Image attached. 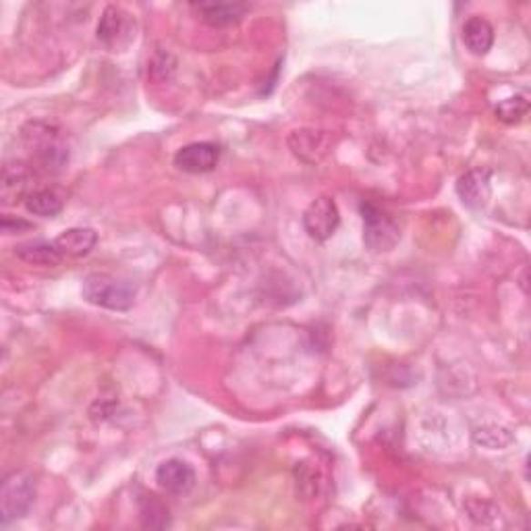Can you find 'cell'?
Here are the masks:
<instances>
[{"label": "cell", "mask_w": 531, "mask_h": 531, "mask_svg": "<svg viewBox=\"0 0 531 531\" xmlns=\"http://www.w3.org/2000/svg\"><path fill=\"white\" fill-rule=\"evenodd\" d=\"M141 519L146 527H167L168 526V508L160 505L154 496H149L141 506Z\"/></svg>", "instance_id": "obj_19"}, {"label": "cell", "mask_w": 531, "mask_h": 531, "mask_svg": "<svg viewBox=\"0 0 531 531\" xmlns=\"http://www.w3.org/2000/svg\"><path fill=\"white\" fill-rule=\"evenodd\" d=\"M36 500V482L26 471H13L0 488V519L5 526L24 519Z\"/></svg>", "instance_id": "obj_3"}, {"label": "cell", "mask_w": 531, "mask_h": 531, "mask_svg": "<svg viewBox=\"0 0 531 531\" xmlns=\"http://www.w3.org/2000/svg\"><path fill=\"white\" fill-rule=\"evenodd\" d=\"M96 34L104 46L117 48L123 40H129V15L121 6H107Z\"/></svg>", "instance_id": "obj_10"}, {"label": "cell", "mask_w": 531, "mask_h": 531, "mask_svg": "<svg viewBox=\"0 0 531 531\" xmlns=\"http://www.w3.org/2000/svg\"><path fill=\"white\" fill-rule=\"evenodd\" d=\"M98 243V233L89 227H75L65 230V233L55 239V245L63 256L69 258H84Z\"/></svg>", "instance_id": "obj_12"}, {"label": "cell", "mask_w": 531, "mask_h": 531, "mask_svg": "<svg viewBox=\"0 0 531 531\" xmlns=\"http://www.w3.org/2000/svg\"><path fill=\"white\" fill-rule=\"evenodd\" d=\"M495 112H496L498 121H503L506 125H515L523 121V117H527L529 100L526 98V96H513V98H506L500 102Z\"/></svg>", "instance_id": "obj_17"}, {"label": "cell", "mask_w": 531, "mask_h": 531, "mask_svg": "<svg viewBox=\"0 0 531 531\" xmlns=\"http://www.w3.org/2000/svg\"><path fill=\"white\" fill-rule=\"evenodd\" d=\"M363 214V243L373 253H386L401 241V227L391 214L373 204L362 206Z\"/></svg>", "instance_id": "obj_4"}, {"label": "cell", "mask_w": 531, "mask_h": 531, "mask_svg": "<svg viewBox=\"0 0 531 531\" xmlns=\"http://www.w3.org/2000/svg\"><path fill=\"white\" fill-rule=\"evenodd\" d=\"M341 224V212L339 206L332 198L322 196L313 199L308 206V210L303 212V229L313 241H328L339 229Z\"/></svg>", "instance_id": "obj_5"}, {"label": "cell", "mask_w": 531, "mask_h": 531, "mask_svg": "<svg viewBox=\"0 0 531 531\" xmlns=\"http://www.w3.org/2000/svg\"><path fill=\"white\" fill-rule=\"evenodd\" d=\"M474 438L477 444L490 448V451H498V448H505L513 443L511 432L505 428H496V425H485V428L475 430Z\"/></svg>", "instance_id": "obj_18"}, {"label": "cell", "mask_w": 531, "mask_h": 531, "mask_svg": "<svg viewBox=\"0 0 531 531\" xmlns=\"http://www.w3.org/2000/svg\"><path fill=\"white\" fill-rule=\"evenodd\" d=\"M156 482L167 495L183 496L196 485V471L183 459H168L156 469Z\"/></svg>", "instance_id": "obj_7"}, {"label": "cell", "mask_w": 531, "mask_h": 531, "mask_svg": "<svg viewBox=\"0 0 531 531\" xmlns=\"http://www.w3.org/2000/svg\"><path fill=\"white\" fill-rule=\"evenodd\" d=\"M84 299L87 303L110 311H127L133 308L138 297L136 282L115 274H89L84 281Z\"/></svg>", "instance_id": "obj_1"}, {"label": "cell", "mask_w": 531, "mask_h": 531, "mask_svg": "<svg viewBox=\"0 0 531 531\" xmlns=\"http://www.w3.org/2000/svg\"><path fill=\"white\" fill-rule=\"evenodd\" d=\"M457 193L469 210H484L492 196L488 170H469L463 175L457 181Z\"/></svg>", "instance_id": "obj_8"}, {"label": "cell", "mask_w": 531, "mask_h": 531, "mask_svg": "<svg viewBox=\"0 0 531 531\" xmlns=\"http://www.w3.org/2000/svg\"><path fill=\"white\" fill-rule=\"evenodd\" d=\"M463 42H465L471 55L485 56L492 50V44H495V27L480 15L469 17L463 26Z\"/></svg>", "instance_id": "obj_11"}, {"label": "cell", "mask_w": 531, "mask_h": 531, "mask_svg": "<svg viewBox=\"0 0 531 531\" xmlns=\"http://www.w3.org/2000/svg\"><path fill=\"white\" fill-rule=\"evenodd\" d=\"M29 183H32V170L26 164L15 162L6 164L3 170V198L9 201H15L17 198H27Z\"/></svg>", "instance_id": "obj_16"}, {"label": "cell", "mask_w": 531, "mask_h": 531, "mask_svg": "<svg viewBox=\"0 0 531 531\" xmlns=\"http://www.w3.org/2000/svg\"><path fill=\"white\" fill-rule=\"evenodd\" d=\"M15 256H17L21 261H26V264L46 266V268L58 266L65 258L63 253L58 251L55 241L48 243V241H40V239L15 245Z\"/></svg>", "instance_id": "obj_13"}, {"label": "cell", "mask_w": 531, "mask_h": 531, "mask_svg": "<svg viewBox=\"0 0 531 531\" xmlns=\"http://www.w3.org/2000/svg\"><path fill=\"white\" fill-rule=\"evenodd\" d=\"M32 224L26 222V220H19V219H13V216H5L3 219V230L6 235H13V233H19V230H27Z\"/></svg>", "instance_id": "obj_20"}, {"label": "cell", "mask_w": 531, "mask_h": 531, "mask_svg": "<svg viewBox=\"0 0 531 531\" xmlns=\"http://www.w3.org/2000/svg\"><path fill=\"white\" fill-rule=\"evenodd\" d=\"M193 9H198L201 19L212 27H229L235 26L243 19L248 6L245 5H224V3H199L193 5Z\"/></svg>", "instance_id": "obj_14"}, {"label": "cell", "mask_w": 531, "mask_h": 531, "mask_svg": "<svg viewBox=\"0 0 531 531\" xmlns=\"http://www.w3.org/2000/svg\"><path fill=\"white\" fill-rule=\"evenodd\" d=\"M65 208V196L56 189H36L26 198V210L42 219H52Z\"/></svg>", "instance_id": "obj_15"}, {"label": "cell", "mask_w": 531, "mask_h": 531, "mask_svg": "<svg viewBox=\"0 0 531 531\" xmlns=\"http://www.w3.org/2000/svg\"><path fill=\"white\" fill-rule=\"evenodd\" d=\"M289 146L297 158L313 164L331 152V136L318 129H297L289 136Z\"/></svg>", "instance_id": "obj_9"}, {"label": "cell", "mask_w": 531, "mask_h": 531, "mask_svg": "<svg viewBox=\"0 0 531 531\" xmlns=\"http://www.w3.org/2000/svg\"><path fill=\"white\" fill-rule=\"evenodd\" d=\"M26 146L32 149V156L37 167L46 173H61L69 162V148L63 144L58 129L50 123H29L24 129Z\"/></svg>", "instance_id": "obj_2"}, {"label": "cell", "mask_w": 531, "mask_h": 531, "mask_svg": "<svg viewBox=\"0 0 531 531\" xmlns=\"http://www.w3.org/2000/svg\"><path fill=\"white\" fill-rule=\"evenodd\" d=\"M220 160V148L210 141H196V144L183 146L175 154V167L183 173L204 175L216 168Z\"/></svg>", "instance_id": "obj_6"}]
</instances>
